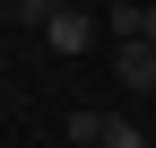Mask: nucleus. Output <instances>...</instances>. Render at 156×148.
<instances>
[{
  "label": "nucleus",
  "mask_w": 156,
  "mask_h": 148,
  "mask_svg": "<svg viewBox=\"0 0 156 148\" xmlns=\"http://www.w3.org/2000/svg\"><path fill=\"white\" fill-rule=\"evenodd\" d=\"M104 122H113V113H87V105H78V113H69V139H78V148H104Z\"/></svg>",
  "instance_id": "obj_3"
},
{
  "label": "nucleus",
  "mask_w": 156,
  "mask_h": 148,
  "mask_svg": "<svg viewBox=\"0 0 156 148\" xmlns=\"http://www.w3.org/2000/svg\"><path fill=\"white\" fill-rule=\"evenodd\" d=\"M147 44H156V0H147Z\"/></svg>",
  "instance_id": "obj_5"
},
{
  "label": "nucleus",
  "mask_w": 156,
  "mask_h": 148,
  "mask_svg": "<svg viewBox=\"0 0 156 148\" xmlns=\"http://www.w3.org/2000/svg\"><path fill=\"white\" fill-rule=\"evenodd\" d=\"M104 148H147V131L139 122H104Z\"/></svg>",
  "instance_id": "obj_4"
},
{
  "label": "nucleus",
  "mask_w": 156,
  "mask_h": 148,
  "mask_svg": "<svg viewBox=\"0 0 156 148\" xmlns=\"http://www.w3.org/2000/svg\"><path fill=\"white\" fill-rule=\"evenodd\" d=\"M113 79H122L130 96H147V87H156V44H147V35H139V44H122V52H113Z\"/></svg>",
  "instance_id": "obj_2"
},
{
  "label": "nucleus",
  "mask_w": 156,
  "mask_h": 148,
  "mask_svg": "<svg viewBox=\"0 0 156 148\" xmlns=\"http://www.w3.org/2000/svg\"><path fill=\"white\" fill-rule=\"evenodd\" d=\"M95 35H104V26H95L87 9H52V17H44V44L61 52V61H78V52H95Z\"/></svg>",
  "instance_id": "obj_1"
}]
</instances>
